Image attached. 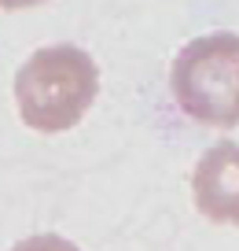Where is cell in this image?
<instances>
[{"label":"cell","mask_w":239,"mask_h":251,"mask_svg":"<svg viewBox=\"0 0 239 251\" xmlns=\"http://www.w3.org/2000/svg\"><path fill=\"white\" fill-rule=\"evenodd\" d=\"M100 93V71L85 48H37L15 74L19 115L37 133L74 129Z\"/></svg>","instance_id":"1"},{"label":"cell","mask_w":239,"mask_h":251,"mask_svg":"<svg viewBox=\"0 0 239 251\" xmlns=\"http://www.w3.org/2000/svg\"><path fill=\"white\" fill-rule=\"evenodd\" d=\"M170 89L177 107L199 126H239V33H206L173 59Z\"/></svg>","instance_id":"2"},{"label":"cell","mask_w":239,"mask_h":251,"mask_svg":"<svg viewBox=\"0 0 239 251\" xmlns=\"http://www.w3.org/2000/svg\"><path fill=\"white\" fill-rule=\"evenodd\" d=\"M192 196L199 214L217 226H239V144L221 141L199 159L192 174Z\"/></svg>","instance_id":"3"},{"label":"cell","mask_w":239,"mask_h":251,"mask_svg":"<svg viewBox=\"0 0 239 251\" xmlns=\"http://www.w3.org/2000/svg\"><path fill=\"white\" fill-rule=\"evenodd\" d=\"M11 251H81V248H77V244H70L66 236L41 233V236H26V240H19Z\"/></svg>","instance_id":"4"},{"label":"cell","mask_w":239,"mask_h":251,"mask_svg":"<svg viewBox=\"0 0 239 251\" xmlns=\"http://www.w3.org/2000/svg\"><path fill=\"white\" fill-rule=\"evenodd\" d=\"M33 4H44V0H0L4 11H19V8H33Z\"/></svg>","instance_id":"5"}]
</instances>
